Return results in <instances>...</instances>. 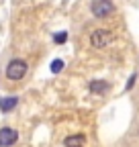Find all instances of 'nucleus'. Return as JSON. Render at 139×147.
<instances>
[{
	"label": "nucleus",
	"instance_id": "1",
	"mask_svg": "<svg viewBox=\"0 0 139 147\" xmlns=\"http://www.w3.org/2000/svg\"><path fill=\"white\" fill-rule=\"evenodd\" d=\"M27 74V61L25 59H10V63L6 65V76L10 80H21Z\"/></svg>",
	"mask_w": 139,
	"mask_h": 147
},
{
	"label": "nucleus",
	"instance_id": "2",
	"mask_svg": "<svg viewBox=\"0 0 139 147\" xmlns=\"http://www.w3.org/2000/svg\"><path fill=\"white\" fill-rule=\"evenodd\" d=\"M92 14L98 16V18H104V16H109L113 10H115V4L111 2V0H94L92 6H90Z\"/></svg>",
	"mask_w": 139,
	"mask_h": 147
},
{
	"label": "nucleus",
	"instance_id": "3",
	"mask_svg": "<svg viewBox=\"0 0 139 147\" xmlns=\"http://www.w3.org/2000/svg\"><path fill=\"white\" fill-rule=\"evenodd\" d=\"M90 43H92V47H96V49L107 47V45L111 43V33H109V31H104V29L94 31V33L90 35Z\"/></svg>",
	"mask_w": 139,
	"mask_h": 147
},
{
	"label": "nucleus",
	"instance_id": "4",
	"mask_svg": "<svg viewBox=\"0 0 139 147\" xmlns=\"http://www.w3.org/2000/svg\"><path fill=\"white\" fill-rule=\"evenodd\" d=\"M16 139H19V133L14 129H10V127L0 129V147H10L16 143Z\"/></svg>",
	"mask_w": 139,
	"mask_h": 147
},
{
	"label": "nucleus",
	"instance_id": "5",
	"mask_svg": "<svg viewBox=\"0 0 139 147\" xmlns=\"http://www.w3.org/2000/svg\"><path fill=\"white\" fill-rule=\"evenodd\" d=\"M19 104V98L16 96H6V98H0V110L2 113H10V110Z\"/></svg>",
	"mask_w": 139,
	"mask_h": 147
},
{
	"label": "nucleus",
	"instance_id": "6",
	"mask_svg": "<svg viewBox=\"0 0 139 147\" xmlns=\"http://www.w3.org/2000/svg\"><path fill=\"white\" fill-rule=\"evenodd\" d=\"M84 143H86L84 135H70V137H65V141H63L65 147H84Z\"/></svg>",
	"mask_w": 139,
	"mask_h": 147
},
{
	"label": "nucleus",
	"instance_id": "7",
	"mask_svg": "<svg viewBox=\"0 0 139 147\" xmlns=\"http://www.w3.org/2000/svg\"><path fill=\"white\" fill-rule=\"evenodd\" d=\"M90 90L94 92V94L107 92V90H109V82H104V80H94V82H90Z\"/></svg>",
	"mask_w": 139,
	"mask_h": 147
},
{
	"label": "nucleus",
	"instance_id": "8",
	"mask_svg": "<svg viewBox=\"0 0 139 147\" xmlns=\"http://www.w3.org/2000/svg\"><path fill=\"white\" fill-rule=\"evenodd\" d=\"M53 41H55L57 45L65 43V41H67V33H65V31H59V33H55V37H53Z\"/></svg>",
	"mask_w": 139,
	"mask_h": 147
},
{
	"label": "nucleus",
	"instance_id": "9",
	"mask_svg": "<svg viewBox=\"0 0 139 147\" xmlns=\"http://www.w3.org/2000/svg\"><path fill=\"white\" fill-rule=\"evenodd\" d=\"M61 67H63V61H61V59H55L53 63H51V71H53V74H59Z\"/></svg>",
	"mask_w": 139,
	"mask_h": 147
},
{
	"label": "nucleus",
	"instance_id": "10",
	"mask_svg": "<svg viewBox=\"0 0 139 147\" xmlns=\"http://www.w3.org/2000/svg\"><path fill=\"white\" fill-rule=\"evenodd\" d=\"M135 80H137V76H135V74H133V76L129 78V84H127V90H129V88H131V86L135 84Z\"/></svg>",
	"mask_w": 139,
	"mask_h": 147
}]
</instances>
